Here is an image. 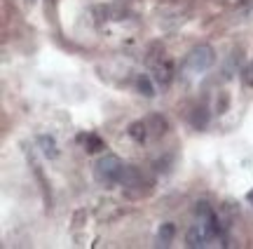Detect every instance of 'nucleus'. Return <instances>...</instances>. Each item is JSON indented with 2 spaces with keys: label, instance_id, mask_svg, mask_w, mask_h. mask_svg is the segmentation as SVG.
<instances>
[{
  "label": "nucleus",
  "instance_id": "f257e3e1",
  "mask_svg": "<svg viewBox=\"0 0 253 249\" xmlns=\"http://www.w3.org/2000/svg\"><path fill=\"white\" fill-rule=\"evenodd\" d=\"M122 160L118 155H113V153H106V155H101L96 160V165H94V179L99 181L101 186H115L120 184V176H122Z\"/></svg>",
  "mask_w": 253,
  "mask_h": 249
},
{
  "label": "nucleus",
  "instance_id": "f03ea898",
  "mask_svg": "<svg viewBox=\"0 0 253 249\" xmlns=\"http://www.w3.org/2000/svg\"><path fill=\"white\" fill-rule=\"evenodd\" d=\"M216 61V52H213V47L211 45H197L190 50L188 59H185V68H188L190 73H204L209 71L211 66Z\"/></svg>",
  "mask_w": 253,
  "mask_h": 249
},
{
  "label": "nucleus",
  "instance_id": "7ed1b4c3",
  "mask_svg": "<svg viewBox=\"0 0 253 249\" xmlns=\"http://www.w3.org/2000/svg\"><path fill=\"white\" fill-rule=\"evenodd\" d=\"M213 238H211V233H209V228L204 226L202 221H197L192 228L188 231V235H185V242H188V247H204L207 242H211Z\"/></svg>",
  "mask_w": 253,
  "mask_h": 249
},
{
  "label": "nucleus",
  "instance_id": "20e7f679",
  "mask_svg": "<svg viewBox=\"0 0 253 249\" xmlns=\"http://www.w3.org/2000/svg\"><path fill=\"white\" fill-rule=\"evenodd\" d=\"M153 80L157 85H162V87H167L173 80V64L169 59H162V61L153 64Z\"/></svg>",
  "mask_w": 253,
  "mask_h": 249
},
{
  "label": "nucleus",
  "instance_id": "39448f33",
  "mask_svg": "<svg viewBox=\"0 0 253 249\" xmlns=\"http://www.w3.org/2000/svg\"><path fill=\"white\" fill-rule=\"evenodd\" d=\"M120 184L125 186V188L143 186V174H141V169H138V167H134V165H125L122 176H120Z\"/></svg>",
  "mask_w": 253,
  "mask_h": 249
},
{
  "label": "nucleus",
  "instance_id": "423d86ee",
  "mask_svg": "<svg viewBox=\"0 0 253 249\" xmlns=\"http://www.w3.org/2000/svg\"><path fill=\"white\" fill-rule=\"evenodd\" d=\"M38 146L42 150V155L49 157V160H54L59 155V148H56V139L52 134H42V137H38Z\"/></svg>",
  "mask_w": 253,
  "mask_h": 249
},
{
  "label": "nucleus",
  "instance_id": "0eeeda50",
  "mask_svg": "<svg viewBox=\"0 0 253 249\" xmlns=\"http://www.w3.org/2000/svg\"><path fill=\"white\" fill-rule=\"evenodd\" d=\"M78 141L84 144V150H87V153H99V150H103V141H101L96 134H80Z\"/></svg>",
  "mask_w": 253,
  "mask_h": 249
},
{
  "label": "nucleus",
  "instance_id": "6e6552de",
  "mask_svg": "<svg viewBox=\"0 0 253 249\" xmlns=\"http://www.w3.org/2000/svg\"><path fill=\"white\" fill-rule=\"evenodd\" d=\"M136 90H138V94H143V97H155V85H153V80H150V75H138L136 78Z\"/></svg>",
  "mask_w": 253,
  "mask_h": 249
},
{
  "label": "nucleus",
  "instance_id": "1a4fd4ad",
  "mask_svg": "<svg viewBox=\"0 0 253 249\" xmlns=\"http://www.w3.org/2000/svg\"><path fill=\"white\" fill-rule=\"evenodd\" d=\"M190 122H192V127H195V129H204L209 125V111L204 108V106L195 108V111H192V115H190Z\"/></svg>",
  "mask_w": 253,
  "mask_h": 249
},
{
  "label": "nucleus",
  "instance_id": "9d476101",
  "mask_svg": "<svg viewBox=\"0 0 253 249\" xmlns=\"http://www.w3.org/2000/svg\"><path fill=\"white\" fill-rule=\"evenodd\" d=\"M129 137L134 139L136 144H143L148 139V125L145 122H131L129 125Z\"/></svg>",
  "mask_w": 253,
  "mask_h": 249
},
{
  "label": "nucleus",
  "instance_id": "9b49d317",
  "mask_svg": "<svg viewBox=\"0 0 253 249\" xmlns=\"http://www.w3.org/2000/svg\"><path fill=\"white\" fill-rule=\"evenodd\" d=\"M173 235H176V228H173V223H162V228L157 233V245H162V247H169L173 240Z\"/></svg>",
  "mask_w": 253,
  "mask_h": 249
},
{
  "label": "nucleus",
  "instance_id": "f8f14e48",
  "mask_svg": "<svg viewBox=\"0 0 253 249\" xmlns=\"http://www.w3.org/2000/svg\"><path fill=\"white\" fill-rule=\"evenodd\" d=\"M242 78H244V85L253 87V61L249 66H244V71H242Z\"/></svg>",
  "mask_w": 253,
  "mask_h": 249
},
{
  "label": "nucleus",
  "instance_id": "ddd939ff",
  "mask_svg": "<svg viewBox=\"0 0 253 249\" xmlns=\"http://www.w3.org/2000/svg\"><path fill=\"white\" fill-rule=\"evenodd\" d=\"M246 198H249V202L253 204V191H249V195H246Z\"/></svg>",
  "mask_w": 253,
  "mask_h": 249
}]
</instances>
